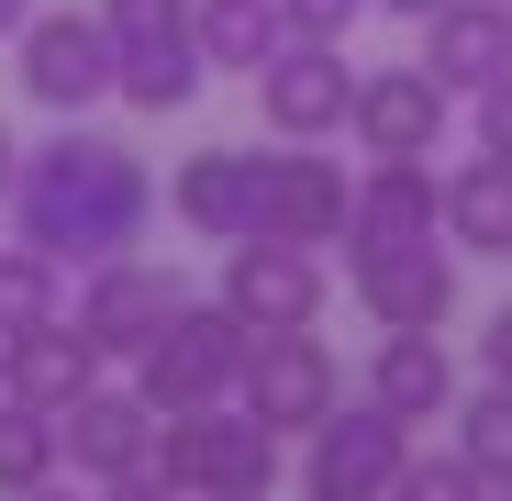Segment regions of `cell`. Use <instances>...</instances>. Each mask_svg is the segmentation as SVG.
Segmentation results:
<instances>
[{
    "instance_id": "obj_1",
    "label": "cell",
    "mask_w": 512,
    "mask_h": 501,
    "mask_svg": "<svg viewBox=\"0 0 512 501\" xmlns=\"http://www.w3.org/2000/svg\"><path fill=\"white\" fill-rule=\"evenodd\" d=\"M156 223V179L123 134H90V123H56L45 145H23L12 167V234L45 245L67 279H90L112 257H134Z\"/></svg>"
},
{
    "instance_id": "obj_2",
    "label": "cell",
    "mask_w": 512,
    "mask_h": 501,
    "mask_svg": "<svg viewBox=\"0 0 512 501\" xmlns=\"http://www.w3.org/2000/svg\"><path fill=\"white\" fill-rule=\"evenodd\" d=\"M167 490L190 501H268L279 490V435L256 424L245 401H212V412H156V457H145Z\"/></svg>"
},
{
    "instance_id": "obj_3",
    "label": "cell",
    "mask_w": 512,
    "mask_h": 501,
    "mask_svg": "<svg viewBox=\"0 0 512 501\" xmlns=\"http://www.w3.org/2000/svg\"><path fill=\"white\" fill-rule=\"evenodd\" d=\"M245 346L256 334L223 312V290L212 301H179L156 334H145V357H134V390L156 401V412H212V401H234V379H245Z\"/></svg>"
},
{
    "instance_id": "obj_4",
    "label": "cell",
    "mask_w": 512,
    "mask_h": 501,
    "mask_svg": "<svg viewBox=\"0 0 512 501\" xmlns=\"http://www.w3.org/2000/svg\"><path fill=\"white\" fill-rule=\"evenodd\" d=\"M346 290L379 334H446L457 312V245L446 234H401V245H346Z\"/></svg>"
},
{
    "instance_id": "obj_5",
    "label": "cell",
    "mask_w": 512,
    "mask_h": 501,
    "mask_svg": "<svg viewBox=\"0 0 512 501\" xmlns=\"http://www.w3.org/2000/svg\"><path fill=\"white\" fill-rule=\"evenodd\" d=\"M401 457H412V424H390L379 401H334L323 424L301 435V501H390V479H401Z\"/></svg>"
},
{
    "instance_id": "obj_6",
    "label": "cell",
    "mask_w": 512,
    "mask_h": 501,
    "mask_svg": "<svg viewBox=\"0 0 512 501\" xmlns=\"http://www.w3.org/2000/svg\"><path fill=\"white\" fill-rule=\"evenodd\" d=\"M346 212H357V179L346 156H312V145H279L256 156V245H346Z\"/></svg>"
},
{
    "instance_id": "obj_7",
    "label": "cell",
    "mask_w": 512,
    "mask_h": 501,
    "mask_svg": "<svg viewBox=\"0 0 512 501\" xmlns=\"http://www.w3.org/2000/svg\"><path fill=\"white\" fill-rule=\"evenodd\" d=\"M234 401H245L279 446H290V435H312L323 412L346 401V368H334V346H323L312 323H301V334H256V346H245V379H234Z\"/></svg>"
},
{
    "instance_id": "obj_8",
    "label": "cell",
    "mask_w": 512,
    "mask_h": 501,
    "mask_svg": "<svg viewBox=\"0 0 512 501\" xmlns=\"http://www.w3.org/2000/svg\"><path fill=\"white\" fill-rule=\"evenodd\" d=\"M12 56H23V90H34L56 123H78L90 101H112V78H123L101 12H34V23L12 34Z\"/></svg>"
},
{
    "instance_id": "obj_9",
    "label": "cell",
    "mask_w": 512,
    "mask_h": 501,
    "mask_svg": "<svg viewBox=\"0 0 512 501\" xmlns=\"http://www.w3.org/2000/svg\"><path fill=\"white\" fill-rule=\"evenodd\" d=\"M346 112H357V67H346V45H279L268 67H256V123H268L279 145H323V134H346Z\"/></svg>"
},
{
    "instance_id": "obj_10",
    "label": "cell",
    "mask_w": 512,
    "mask_h": 501,
    "mask_svg": "<svg viewBox=\"0 0 512 501\" xmlns=\"http://www.w3.org/2000/svg\"><path fill=\"white\" fill-rule=\"evenodd\" d=\"M323 245H223V312L245 323V334H301V323H323Z\"/></svg>"
},
{
    "instance_id": "obj_11",
    "label": "cell",
    "mask_w": 512,
    "mask_h": 501,
    "mask_svg": "<svg viewBox=\"0 0 512 501\" xmlns=\"http://www.w3.org/2000/svg\"><path fill=\"white\" fill-rule=\"evenodd\" d=\"M446 123H457V90H446L423 56H412V67H357V112H346L357 156H435Z\"/></svg>"
},
{
    "instance_id": "obj_12",
    "label": "cell",
    "mask_w": 512,
    "mask_h": 501,
    "mask_svg": "<svg viewBox=\"0 0 512 501\" xmlns=\"http://www.w3.org/2000/svg\"><path fill=\"white\" fill-rule=\"evenodd\" d=\"M190 290H179V268H156V257H112V268H90V279H78V334H90V346H101V368L123 357H145V334L167 323V312H179Z\"/></svg>"
},
{
    "instance_id": "obj_13",
    "label": "cell",
    "mask_w": 512,
    "mask_h": 501,
    "mask_svg": "<svg viewBox=\"0 0 512 501\" xmlns=\"http://www.w3.org/2000/svg\"><path fill=\"white\" fill-rule=\"evenodd\" d=\"M56 435H67V468L78 479H134L145 457H156V401L145 390H78L67 412H56Z\"/></svg>"
},
{
    "instance_id": "obj_14",
    "label": "cell",
    "mask_w": 512,
    "mask_h": 501,
    "mask_svg": "<svg viewBox=\"0 0 512 501\" xmlns=\"http://www.w3.org/2000/svg\"><path fill=\"white\" fill-rule=\"evenodd\" d=\"M401 234H446V179H435V156H368V167H357L346 245H401Z\"/></svg>"
},
{
    "instance_id": "obj_15",
    "label": "cell",
    "mask_w": 512,
    "mask_h": 501,
    "mask_svg": "<svg viewBox=\"0 0 512 501\" xmlns=\"http://www.w3.org/2000/svg\"><path fill=\"white\" fill-rule=\"evenodd\" d=\"M167 212H179L201 245H245V223H256V145H201V156H179Z\"/></svg>"
},
{
    "instance_id": "obj_16",
    "label": "cell",
    "mask_w": 512,
    "mask_h": 501,
    "mask_svg": "<svg viewBox=\"0 0 512 501\" xmlns=\"http://www.w3.org/2000/svg\"><path fill=\"white\" fill-rule=\"evenodd\" d=\"M357 401H379L390 424H457V357L435 346V334H379V357H368V390Z\"/></svg>"
},
{
    "instance_id": "obj_17",
    "label": "cell",
    "mask_w": 512,
    "mask_h": 501,
    "mask_svg": "<svg viewBox=\"0 0 512 501\" xmlns=\"http://www.w3.org/2000/svg\"><path fill=\"white\" fill-rule=\"evenodd\" d=\"M423 67H435L457 101H479L490 78H512V0H446V12L423 23Z\"/></svg>"
},
{
    "instance_id": "obj_18",
    "label": "cell",
    "mask_w": 512,
    "mask_h": 501,
    "mask_svg": "<svg viewBox=\"0 0 512 501\" xmlns=\"http://www.w3.org/2000/svg\"><path fill=\"white\" fill-rule=\"evenodd\" d=\"M0 390L34 401V412H67L78 390H101V346L78 334V312H67V323H23V334H12V368H0Z\"/></svg>"
},
{
    "instance_id": "obj_19",
    "label": "cell",
    "mask_w": 512,
    "mask_h": 501,
    "mask_svg": "<svg viewBox=\"0 0 512 501\" xmlns=\"http://www.w3.org/2000/svg\"><path fill=\"white\" fill-rule=\"evenodd\" d=\"M446 245L457 257H512V156H468L446 167Z\"/></svg>"
},
{
    "instance_id": "obj_20",
    "label": "cell",
    "mask_w": 512,
    "mask_h": 501,
    "mask_svg": "<svg viewBox=\"0 0 512 501\" xmlns=\"http://www.w3.org/2000/svg\"><path fill=\"white\" fill-rule=\"evenodd\" d=\"M279 45H290V12H279V0H201V67L256 78Z\"/></svg>"
},
{
    "instance_id": "obj_21",
    "label": "cell",
    "mask_w": 512,
    "mask_h": 501,
    "mask_svg": "<svg viewBox=\"0 0 512 501\" xmlns=\"http://www.w3.org/2000/svg\"><path fill=\"white\" fill-rule=\"evenodd\" d=\"M78 312V279L45 257V245H0V334H23V323H67Z\"/></svg>"
},
{
    "instance_id": "obj_22",
    "label": "cell",
    "mask_w": 512,
    "mask_h": 501,
    "mask_svg": "<svg viewBox=\"0 0 512 501\" xmlns=\"http://www.w3.org/2000/svg\"><path fill=\"white\" fill-rule=\"evenodd\" d=\"M56 468H67V435H56V412H34V401H12V390H0V501L45 490Z\"/></svg>"
},
{
    "instance_id": "obj_23",
    "label": "cell",
    "mask_w": 512,
    "mask_h": 501,
    "mask_svg": "<svg viewBox=\"0 0 512 501\" xmlns=\"http://www.w3.org/2000/svg\"><path fill=\"white\" fill-rule=\"evenodd\" d=\"M201 45H145V56H123V78H112V101H134V112H190L201 101Z\"/></svg>"
},
{
    "instance_id": "obj_24",
    "label": "cell",
    "mask_w": 512,
    "mask_h": 501,
    "mask_svg": "<svg viewBox=\"0 0 512 501\" xmlns=\"http://www.w3.org/2000/svg\"><path fill=\"white\" fill-rule=\"evenodd\" d=\"M101 34H112V56H145V45H201V0H101Z\"/></svg>"
},
{
    "instance_id": "obj_25",
    "label": "cell",
    "mask_w": 512,
    "mask_h": 501,
    "mask_svg": "<svg viewBox=\"0 0 512 501\" xmlns=\"http://www.w3.org/2000/svg\"><path fill=\"white\" fill-rule=\"evenodd\" d=\"M457 457L490 479V490H512V390L490 379L479 401H457Z\"/></svg>"
},
{
    "instance_id": "obj_26",
    "label": "cell",
    "mask_w": 512,
    "mask_h": 501,
    "mask_svg": "<svg viewBox=\"0 0 512 501\" xmlns=\"http://www.w3.org/2000/svg\"><path fill=\"white\" fill-rule=\"evenodd\" d=\"M390 501H490V479H479V468H468L457 446H435V457H401Z\"/></svg>"
},
{
    "instance_id": "obj_27",
    "label": "cell",
    "mask_w": 512,
    "mask_h": 501,
    "mask_svg": "<svg viewBox=\"0 0 512 501\" xmlns=\"http://www.w3.org/2000/svg\"><path fill=\"white\" fill-rule=\"evenodd\" d=\"M279 12H290L301 45H346V34L368 23V0H279Z\"/></svg>"
},
{
    "instance_id": "obj_28",
    "label": "cell",
    "mask_w": 512,
    "mask_h": 501,
    "mask_svg": "<svg viewBox=\"0 0 512 501\" xmlns=\"http://www.w3.org/2000/svg\"><path fill=\"white\" fill-rule=\"evenodd\" d=\"M468 134H479L490 156H512V78H490V90L468 101Z\"/></svg>"
},
{
    "instance_id": "obj_29",
    "label": "cell",
    "mask_w": 512,
    "mask_h": 501,
    "mask_svg": "<svg viewBox=\"0 0 512 501\" xmlns=\"http://www.w3.org/2000/svg\"><path fill=\"white\" fill-rule=\"evenodd\" d=\"M479 368L512 390V301H501V312H490V334H479Z\"/></svg>"
},
{
    "instance_id": "obj_30",
    "label": "cell",
    "mask_w": 512,
    "mask_h": 501,
    "mask_svg": "<svg viewBox=\"0 0 512 501\" xmlns=\"http://www.w3.org/2000/svg\"><path fill=\"white\" fill-rule=\"evenodd\" d=\"M101 501H190V490H167L156 468H134V479H101Z\"/></svg>"
},
{
    "instance_id": "obj_31",
    "label": "cell",
    "mask_w": 512,
    "mask_h": 501,
    "mask_svg": "<svg viewBox=\"0 0 512 501\" xmlns=\"http://www.w3.org/2000/svg\"><path fill=\"white\" fill-rule=\"evenodd\" d=\"M368 12H390V23H435L446 0H368Z\"/></svg>"
},
{
    "instance_id": "obj_32",
    "label": "cell",
    "mask_w": 512,
    "mask_h": 501,
    "mask_svg": "<svg viewBox=\"0 0 512 501\" xmlns=\"http://www.w3.org/2000/svg\"><path fill=\"white\" fill-rule=\"evenodd\" d=\"M34 12H45V0H0V45H12V34H23Z\"/></svg>"
},
{
    "instance_id": "obj_33",
    "label": "cell",
    "mask_w": 512,
    "mask_h": 501,
    "mask_svg": "<svg viewBox=\"0 0 512 501\" xmlns=\"http://www.w3.org/2000/svg\"><path fill=\"white\" fill-rule=\"evenodd\" d=\"M12 167H23V145H12V134H0V201H12Z\"/></svg>"
},
{
    "instance_id": "obj_34",
    "label": "cell",
    "mask_w": 512,
    "mask_h": 501,
    "mask_svg": "<svg viewBox=\"0 0 512 501\" xmlns=\"http://www.w3.org/2000/svg\"><path fill=\"white\" fill-rule=\"evenodd\" d=\"M23 501H78V490H67V479H45V490H23Z\"/></svg>"
},
{
    "instance_id": "obj_35",
    "label": "cell",
    "mask_w": 512,
    "mask_h": 501,
    "mask_svg": "<svg viewBox=\"0 0 512 501\" xmlns=\"http://www.w3.org/2000/svg\"><path fill=\"white\" fill-rule=\"evenodd\" d=\"M0 368H12V334H0Z\"/></svg>"
},
{
    "instance_id": "obj_36",
    "label": "cell",
    "mask_w": 512,
    "mask_h": 501,
    "mask_svg": "<svg viewBox=\"0 0 512 501\" xmlns=\"http://www.w3.org/2000/svg\"><path fill=\"white\" fill-rule=\"evenodd\" d=\"M490 501H512V490H490Z\"/></svg>"
}]
</instances>
